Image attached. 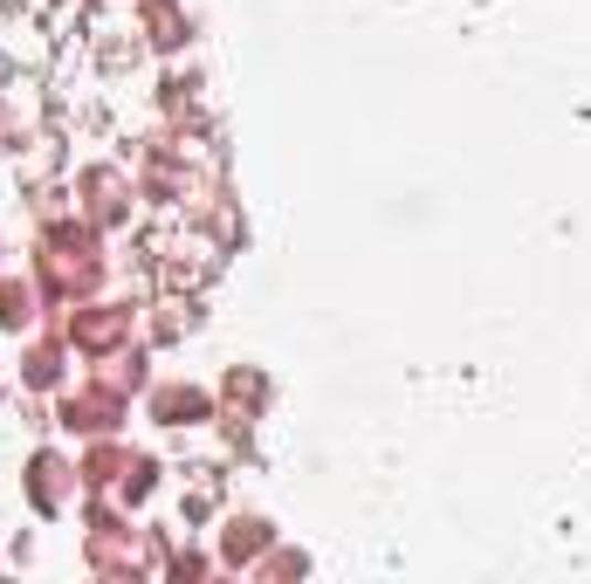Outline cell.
Instances as JSON below:
<instances>
[{"mask_svg":"<svg viewBox=\"0 0 591 584\" xmlns=\"http://www.w3.org/2000/svg\"><path fill=\"white\" fill-rule=\"evenodd\" d=\"M42 283H49L55 296L97 289V283H104V262H97V248H89V241H76V234H49V241H42Z\"/></svg>","mask_w":591,"mask_h":584,"instance_id":"1","label":"cell"},{"mask_svg":"<svg viewBox=\"0 0 591 584\" xmlns=\"http://www.w3.org/2000/svg\"><path fill=\"white\" fill-rule=\"evenodd\" d=\"M117 413H124L117 385H83V392L62 399V426H83V434H110Z\"/></svg>","mask_w":591,"mask_h":584,"instance_id":"2","label":"cell"},{"mask_svg":"<svg viewBox=\"0 0 591 584\" xmlns=\"http://www.w3.org/2000/svg\"><path fill=\"white\" fill-rule=\"evenodd\" d=\"M124 323H131L124 310H89V317H76V323H70V337H76L83 351H110L117 337H124Z\"/></svg>","mask_w":591,"mask_h":584,"instance_id":"3","label":"cell"},{"mask_svg":"<svg viewBox=\"0 0 591 584\" xmlns=\"http://www.w3.org/2000/svg\"><path fill=\"white\" fill-rule=\"evenodd\" d=\"M200 413H207V399H200V392H179V385H172V392H159V420H166V426H186V420H200Z\"/></svg>","mask_w":591,"mask_h":584,"instance_id":"4","label":"cell"},{"mask_svg":"<svg viewBox=\"0 0 591 584\" xmlns=\"http://www.w3.org/2000/svg\"><path fill=\"white\" fill-rule=\"evenodd\" d=\"M28 317H35V289H21V283H0V323L21 330Z\"/></svg>","mask_w":591,"mask_h":584,"instance_id":"5","label":"cell"},{"mask_svg":"<svg viewBox=\"0 0 591 584\" xmlns=\"http://www.w3.org/2000/svg\"><path fill=\"white\" fill-rule=\"evenodd\" d=\"M55 502H62V460L42 454L35 460V509H55Z\"/></svg>","mask_w":591,"mask_h":584,"instance_id":"6","label":"cell"},{"mask_svg":"<svg viewBox=\"0 0 591 584\" xmlns=\"http://www.w3.org/2000/svg\"><path fill=\"white\" fill-rule=\"evenodd\" d=\"M247 550H262V522H234V537H228V558L241 564Z\"/></svg>","mask_w":591,"mask_h":584,"instance_id":"7","label":"cell"}]
</instances>
